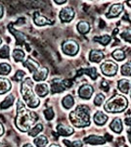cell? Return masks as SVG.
<instances>
[{
	"instance_id": "cell-1",
	"label": "cell",
	"mask_w": 131,
	"mask_h": 147,
	"mask_svg": "<svg viewBox=\"0 0 131 147\" xmlns=\"http://www.w3.org/2000/svg\"><path fill=\"white\" fill-rule=\"evenodd\" d=\"M38 120L36 113L26 108L25 104L21 100L17 102V117L16 125L21 131H30L32 129V125Z\"/></svg>"
},
{
	"instance_id": "cell-2",
	"label": "cell",
	"mask_w": 131,
	"mask_h": 147,
	"mask_svg": "<svg viewBox=\"0 0 131 147\" xmlns=\"http://www.w3.org/2000/svg\"><path fill=\"white\" fill-rule=\"evenodd\" d=\"M71 124L77 127H85L90 125V109L86 105H78L70 114Z\"/></svg>"
},
{
	"instance_id": "cell-3",
	"label": "cell",
	"mask_w": 131,
	"mask_h": 147,
	"mask_svg": "<svg viewBox=\"0 0 131 147\" xmlns=\"http://www.w3.org/2000/svg\"><path fill=\"white\" fill-rule=\"evenodd\" d=\"M21 93L27 105L30 108L38 107L40 101L32 90V84L30 79L25 80L21 84Z\"/></svg>"
},
{
	"instance_id": "cell-4",
	"label": "cell",
	"mask_w": 131,
	"mask_h": 147,
	"mask_svg": "<svg viewBox=\"0 0 131 147\" xmlns=\"http://www.w3.org/2000/svg\"><path fill=\"white\" fill-rule=\"evenodd\" d=\"M127 99L124 96L116 94L107 101L104 108L108 113H121L127 108Z\"/></svg>"
},
{
	"instance_id": "cell-5",
	"label": "cell",
	"mask_w": 131,
	"mask_h": 147,
	"mask_svg": "<svg viewBox=\"0 0 131 147\" xmlns=\"http://www.w3.org/2000/svg\"><path fill=\"white\" fill-rule=\"evenodd\" d=\"M118 65L111 60H107L101 65V71L107 77H113L118 73Z\"/></svg>"
},
{
	"instance_id": "cell-6",
	"label": "cell",
	"mask_w": 131,
	"mask_h": 147,
	"mask_svg": "<svg viewBox=\"0 0 131 147\" xmlns=\"http://www.w3.org/2000/svg\"><path fill=\"white\" fill-rule=\"evenodd\" d=\"M70 85V84H68V80L54 79L51 80V92L52 93H60V92H63Z\"/></svg>"
},
{
	"instance_id": "cell-7",
	"label": "cell",
	"mask_w": 131,
	"mask_h": 147,
	"mask_svg": "<svg viewBox=\"0 0 131 147\" xmlns=\"http://www.w3.org/2000/svg\"><path fill=\"white\" fill-rule=\"evenodd\" d=\"M62 49H63L64 53L67 54V55L75 56L78 52L79 46H78V44L75 41H73V40H67V41H65L63 43V45H62Z\"/></svg>"
},
{
	"instance_id": "cell-8",
	"label": "cell",
	"mask_w": 131,
	"mask_h": 147,
	"mask_svg": "<svg viewBox=\"0 0 131 147\" xmlns=\"http://www.w3.org/2000/svg\"><path fill=\"white\" fill-rule=\"evenodd\" d=\"M59 17H60V20L63 23L71 22V21L75 18V10H73L71 7H66V8H63L60 11Z\"/></svg>"
},
{
	"instance_id": "cell-9",
	"label": "cell",
	"mask_w": 131,
	"mask_h": 147,
	"mask_svg": "<svg viewBox=\"0 0 131 147\" xmlns=\"http://www.w3.org/2000/svg\"><path fill=\"white\" fill-rule=\"evenodd\" d=\"M93 92H94V88H93L92 85L85 84L81 85L78 89V95L81 97L82 99H89L92 96Z\"/></svg>"
},
{
	"instance_id": "cell-10",
	"label": "cell",
	"mask_w": 131,
	"mask_h": 147,
	"mask_svg": "<svg viewBox=\"0 0 131 147\" xmlns=\"http://www.w3.org/2000/svg\"><path fill=\"white\" fill-rule=\"evenodd\" d=\"M123 11V5L121 3H116L114 4L113 6L110 8V11L106 14L107 18L112 19V18H116L118 16L120 15V13Z\"/></svg>"
},
{
	"instance_id": "cell-11",
	"label": "cell",
	"mask_w": 131,
	"mask_h": 147,
	"mask_svg": "<svg viewBox=\"0 0 131 147\" xmlns=\"http://www.w3.org/2000/svg\"><path fill=\"white\" fill-rule=\"evenodd\" d=\"M33 22L36 26L38 27H42V26H46V25H52L53 22L48 20L47 18H45L44 16L40 15L39 12H35L34 15H33Z\"/></svg>"
},
{
	"instance_id": "cell-12",
	"label": "cell",
	"mask_w": 131,
	"mask_h": 147,
	"mask_svg": "<svg viewBox=\"0 0 131 147\" xmlns=\"http://www.w3.org/2000/svg\"><path fill=\"white\" fill-rule=\"evenodd\" d=\"M48 76V69L47 68H39L35 73H33L32 78L35 82H42Z\"/></svg>"
},
{
	"instance_id": "cell-13",
	"label": "cell",
	"mask_w": 131,
	"mask_h": 147,
	"mask_svg": "<svg viewBox=\"0 0 131 147\" xmlns=\"http://www.w3.org/2000/svg\"><path fill=\"white\" fill-rule=\"evenodd\" d=\"M57 131H58V134H60V136H69L73 134V129L71 127H69L68 125L60 124V125H57Z\"/></svg>"
},
{
	"instance_id": "cell-14",
	"label": "cell",
	"mask_w": 131,
	"mask_h": 147,
	"mask_svg": "<svg viewBox=\"0 0 131 147\" xmlns=\"http://www.w3.org/2000/svg\"><path fill=\"white\" fill-rule=\"evenodd\" d=\"M84 142L91 145H97V144H104L106 142V139L98 136H89L84 138Z\"/></svg>"
},
{
	"instance_id": "cell-15",
	"label": "cell",
	"mask_w": 131,
	"mask_h": 147,
	"mask_svg": "<svg viewBox=\"0 0 131 147\" xmlns=\"http://www.w3.org/2000/svg\"><path fill=\"white\" fill-rule=\"evenodd\" d=\"M24 66H25L26 68H28V71L32 74L35 73L39 69V64L37 63L36 61H34V60H32V58H30V57H28L26 61H24Z\"/></svg>"
},
{
	"instance_id": "cell-16",
	"label": "cell",
	"mask_w": 131,
	"mask_h": 147,
	"mask_svg": "<svg viewBox=\"0 0 131 147\" xmlns=\"http://www.w3.org/2000/svg\"><path fill=\"white\" fill-rule=\"evenodd\" d=\"M9 30H10V32L15 35L16 39H17V44H20V45H22L24 44V42L27 40V37H26V35L23 34V32H18V30H16L15 28H12L11 25H9Z\"/></svg>"
},
{
	"instance_id": "cell-17",
	"label": "cell",
	"mask_w": 131,
	"mask_h": 147,
	"mask_svg": "<svg viewBox=\"0 0 131 147\" xmlns=\"http://www.w3.org/2000/svg\"><path fill=\"white\" fill-rule=\"evenodd\" d=\"M12 84L8 79L0 78V94H4L11 89Z\"/></svg>"
},
{
	"instance_id": "cell-18",
	"label": "cell",
	"mask_w": 131,
	"mask_h": 147,
	"mask_svg": "<svg viewBox=\"0 0 131 147\" xmlns=\"http://www.w3.org/2000/svg\"><path fill=\"white\" fill-rule=\"evenodd\" d=\"M35 92L40 96V97H44L48 94L49 92V87L48 85L44 82H41V84H37L35 85Z\"/></svg>"
},
{
	"instance_id": "cell-19",
	"label": "cell",
	"mask_w": 131,
	"mask_h": 147,
	"mask_svg": "<svg viewBox=\"0 0 131 147\" xmlns=\"http://www.w3.org/2000/svg\"><path fill=\"white\" fill-rule=\"evenodd\" d=\"M104 58V53L101 50H91L89 53V60L94 63H99Z\"/></svg>"
},
{
	"instance_id": "cell-20",
	"label": "cell",
	"mask_w": 131,
	"mask_h": 147,
	"mask_svg": "<svg viewBox=\"0 0 131 147\" xmlns=\"http://www.w3.org/2000/svg\"><path fill=\"white\" fill-rule=\"evenodd\" d=\"M108 121V116L106 114H104L101 111H98V112L95 113L94 115V122L96 125H103L106 124V122Z\"/></svg>"
},
{
	"instance_id": "cell-21",
	"label": "cell",
	"mask_w": 131,
	"mask_h": 147,
	"mask_svg": "<svg viewBox=\"0 0 131 147\" xmlns=\"http://www.w3.org/2000/svg\"><path fill=\"white\" fill-rule=\"evenodd\" d=\"M110 127L112 129V130L116 132V134H120L122 131V122H121L120 118H116L110 124Z\"/></svg>"
},
{
	"instance_id": "cell-22",
	"label": "cell",
	"mask_w": 131,
	"mask_h": 147,
	"mask_svg": "<svg viewBox=\"0 0 131 147\" xmlns=\"http://www.w3.org/2000/svg\"><path fill=\"white\" fill-rule=\"evenodd\" d=\"M118 86L121 92H123V93H128V91H129V89L131 87V82L128 80L122 79L118 82Z\"/></svg>"
},
{
	"instance_id": "cell-23",
	"label": "cell",
	"mask_w": 131,
	"mask_h": 147,
	"mask_svg": "<svg viewBox=\"0 0 131 147\" xmlns=\"http://www.w3.org/2000/svg\"><path fill=\"white\" fill-rule=\"evenodd\" d=\"M14 100H15V98H14L13 94H9V95L6 96V98L1 102V104H0V108L7 109V108L11 107L14 103Z\"/></svg>"
},
{
	"instance_id": "cell-24",
	"label": "cell",
	"mask_w": 131,
	"mask_h": 147,
	"mask_svg": "<svg viewBox=\"0 0 131 147\" xmlns=\"http://www.w3.org/2000/svg\"><path fill=\"white\" fill-rule=\"evenodd\" d=\"M77 30L79 32V34H86L90 30V25L89 23L85 22V21H81L77 24Z\"/></svg>"
},
{
	"instance_id": "cell-25",
	"label": "cell",
	"mask_w": 131,
	"mask_h": 147,
	"mask_svg": "<svg viewBox=\"0 0 131 147\" xmlns=\"http://www.w3.org/2000/svg\"><path fill=\"white\" fill-rule=\"evenodd\" d=\"M62 104H63V106L66 109H70V108L73 107V104H75V99H73V97L71 95L68 94V95H66L63 98V100H62Z\"/></svg>"
},
{
	"instance_id": "cell-26",
	"label": "cell",
	"mask_w": 131,
	"mask_h": 147,
	"mask_svg": "<svg viewBox=\"0 0 131 147\" xmlns=\"http://www.w3.org/2000/svg\"><path fill=\"white\" fill-rule=\"evenodd\" d=\"M33 143L36 145V147H45L48 143V139L45 136H39L36 138H34Z\"/></svg>"
},
{
	"instance_id": "cell-27",
	"label": "cell",
	"mask_w": 131,
	"mask_h": 147,
	"mask_svg": "<svg viewBox=\"0 0 131 147\" xmlns=\"http://www.w3.org/2000/svg\"><path fill=\"white\" fill-rule=\"evenodd\" d=\"M111 36L108 34H104L101 35V36H95L94 37V41H97L99 43H101L102 45H108L111 41Z\"/></svg>"
},
{
	"instance_id": "cell-28",
	"label": "cell",
	"mask_w": 131,
	"mask_h": 147,
	"mask_svg": "<svg viewBox=\"0 0 131 147\" xmlns=\"http://www.w3.org/2000/svg\"><path fill=\"white\" fill-rule=\"evenodd\" d=\"M12 56H13L14 60H15L16 62H21V61H23L24 58H25V52H24L22 49H15V50L13 51Z\"/></svg>"
},
{
	"instance_id": "cell-29",
	"label": "cell",
	"mask_w": 131,
	"mask_h": 147,
	"mask_svg": "<svg viewBox=\"0 0 131 147\" xmlns=\"http://www.w3.org/2000/svg\"><path fill=\"white\" fill-rule=\"evenodd\" d=\"M79 73H84L86 75L89 76L92 80H96L97 77H98V74H97V70L96 68L92 67V68H89V69H84V70H81Z\"/></svg>"
},
{
	"instance_id": "cell-30",
	"label": "cell",
	"mask_w": 131,
	"mask_h": 147,
	"mask_svg": "<svg viewBox=\"0 0 131 147\" xmlns=\"http://www.w3.org/2000/svg\"><path fill=\"white\" fill-rule=\"evenodd\" d=\"M42 129H43V125H42L41 124H37L35 127H33L32 129L28 131V136H30V137L36 136L39 132L42 131Z\"/></svg>"
},
{
	"instance_id": "cell-31",
	"label": "cell",
	"mask_w": 131,
	"mask_h": 147,
	"mask_svg": "<svg viewBox=\"0 0 131 147\" xmlns=\"http://www.w3.org/2000/svg\"><path fill=\"white\" fill-rule=\"evenodd\" d=\"M12 68L9 64L7 63H0V75L7 76L11 73Z\"/></svg>"
},
{
	"instance_id": "cell-32",
	"label": "cell",
	"mask_w": 131,
	"mask_h": 147,
	"mask_svg": "<svg viewBox=\"0 0 131 147\" xmlns=\"http://www.w3.org/2000/svg\"><path fill=\"white\" fill-rule=\"evenodd\" d=\"M121 75L126 76V77H129L131 76V61H128L127 63H125L124 65L121 67Z\"/></svg>"
},
{
	"instance_id": "cell-33",
	"label": "cell",
	"mask_w": 131,
	"mask_h": 147,
	"mask_svg": "<svg viewBox=\"0 0 131 147\" xmlns=\"http://www.w3.org/2000/svg\"><path fill=\"white\" fill-rule=\"evenodd\" d=\"M113 57L116 59V61H122L125 59V53L123 50H121V49H116V50H115L113 52Z\"/></svg>"
},
{
	"instance_id": "cell-34",
	"label": "cell",
	"mask_w": 131,
	"mask_h": 147,
	"mask_svg": "<svg viewBox=\"0 0 131 147\" xmlns=\"http://www.w3.org/2000/svg\"><path fill=\"white\" fill-rule=\"evenodd\" d=\"M0 57L3 59H8L10 57V48L8 45H3L0 48Z\"/></svg>"
},
{
	"instance_id": "cell-35",
	"label": "cell",
	"mask_w": 131,
	"mask_h": 147,
	"mask_svg": "<svg viewBox=\"0 0 131 147\" xmlns=\"http://www.w3.org/2000/svg\"><path fill=\"white\" fill-rule=\"evenodd\" d=\"M120 37L122 39H124L125 41L130 42L131 43V28H125V30L120 34Z\"/></svg>"
},
{
	"instance_id": "cell-36",
	"label": "cell",
	"mask_w": 131,
	"mask_h": 147,
	"mask_svg": "<svg viewBox=\"0 0 131 147\" xmlns=\"http://www.w3.org/2000/svg\"><path fill=\"white\" fill-rule=\"evenodd\" d=\"M64 143L66 144L68 147H82V141H80V140H75V141H73V142H71L70 140H67V139H64L63 140Z\"/></svg>"
},
{
	"instance_id": "cell-37",
	"label": "cell",
	"mask_w": 131,
	"mask_h": 147,
	"mask_svg": "<svg viewBox=\"0 0 131 147\" xmlns=\"http://www.w3.org/2000/svg\"><path fill=\"white\" fill-rule=\"evenodd\" d=\"M43 113H44V116H45V118H46L47 121H51L54 118V111L52 108L49 107V108L45 109Z\"/></svg>"
},
{
	"instance_id": "cell-38",
	"label": "cell",
	"mask_w": 131,
	"mask_h": 147,
	"mask_svg": "<svg viewBox=\"0 0 131 147\" xmlns=\"http://www.w3.org/2000/svg\"><path fill=\"white\" fill-rule=\"evenodd\" d=\"M104 101H105V95H104V94H102V93L97 94L96 97L94 98V104H95L96 106L102 105Z\"/></svg>"
},
{
	"instance_id": "cell-39",
	"label": "cell",
	"mask_w": 131,
	"mask_h": 147,
	"mask_svg": "<svg viewBox=\"0 0 131 147\" xmlns=\"http://www.w3.org/2000/svg\"><path fill=\"white\" fill-rule=\"evenodd\" d=\"M25 76H26V73L24 72V71L19 70V71H17L16 75L14 76V80H18V82H21V80H22L24 78H25Z\"/></svg>"
},
{
	"instance_id": "cell-40",
	"label": "cell",
	"mask_w": 131,
	"mask_h": 147,
	"mask_svg": "<svg viewBox=\"0 0 131 147\" xmlns=\"http://www.w3.org/2000/svg\"><path fill=\"white\" fill-rule=\"evenodd\" d=\"M102 88H104L105 89V91H108L109 90V84H108V82H102Z\"/></svg>"
},
{
	"instance_id": "cell-41",
	"label": "cell",
	"mask_w": 131,
	"mask_h": 147,
	"mask_svg": "<svg viewBox=\"0 0 131 147\" xmlns=\"http://www.w3.org/2000/svg\"><path fill=\"white\" fill-rule=\"evenodd\" d=\"M3 15H4V7L0 4V19L3 17Z\"/></svg>"
},
{
	"instance_id": "cell-42",
	"label": "cell",
	"mask_w": 131,
	"mask_h": 147,
	"mask_svg": "<svg viewBox=\"0 0 131 147\" xmlns=\"http://www.w3.org/2000/svg\"><path fill=\"white\" fill-rule=\"evenodd\" d=\"M3 134H4V127H3V125L0 123V136H3Z\"/></svg>"
},
{
	"instance_id": "cell-43",
	"label": "cell",
	"mask_w": 131,
	"mask_h": 147,
	"mask_svg": "<svg viewBox=\"0 0 131 147\" xmlns=\"http://www.w3.org/2000/svg\"><path fill=\"white\" fill-rule=\"evenodd\" d=\"M124 122L127 125H131V118H126L124 120Z\"/></svg>"
},
{
	"instance_id": "cell-44",
	"label": "cell",
	"mask_w": 131,
	"mask_h": 147,
	"mask_svg": "<svg viewBox=\"0 0 131 147\" xmlns=\"http://www.w3.org/2000/svg\"><path fill=\"white\" fill-rule=\"evenodd\" d=\"M66 0H63V1H58V0H56L55 1V3H57V4H63V3H66Z\"/></svg>"
},
{
	"instance_id": "cell-45",
	"label": "cell",
	"mask_w": 131,
	"mask_h": 147,
	"mask_svg": "<svg viewBox=\"0 0 131 147\" xmlns=\"http://www.w3.org/2000/svg\"><path fill=\"white\" fill-rule=\"evenodd\" d=\"M128 139H129V141L131 143V129L128 130Z\"/></svg>"
},
{
	"instance_id": "cell-46",
	"label": "cell",
	"mask_w": 131,
	"mask_h": 147,
	"mask_svg": "<svg viewBox=\"0 0 131 147\" xmlns=\"http://www.w3.org/2000/svg\"><path fill=\"white\" fill-rule=\"evenodd\" d=\"M23 147H33L32 144H30V143H27V144H25Z\"/></svg>"
},
{
	"instance_id": "cell-47",
	"label": "cell",
	"mask_w": 131,
	"mask_h": 147,
	"mask_svg": "<svg viewBox=\"0 0 131 147\" xmlns=\"http://www.w3.org/2000/svg\"><path fill=\"white\" fill-rule=\"evenodd\" d=\"M49 147H61L60 145H58V144H51Z\"/></svg>"
},
{
	"instance_id": "cell-48",
	"label": "cell",
	"mask_w": 131,
	"mask_h": 147,
	"mask_svg": "<svg viewBox=\"0 0 131 147\" xmlns=\"http://www.w3.org/2000/svg\"><path fill=\"white\" fill-rule=\"evenodd\" d=\"M1 43H2V39H1V37H0V45H1Z\"/></svg>"
},
{
	"instance_id": "cell-49",
	"label": "cell",
	"mask_w": 131,
	"mask_h": 147,
	"mask_svg": "<svg viewBox=\"0 0 131 147\" xmlns=\"http://www.w3.org/2000/svg\"><path fill=\"white\" fill-rule=\"evenodd\" d=\"M130 97H131V91H130Z\"/></svg>"
}]
</instances>
